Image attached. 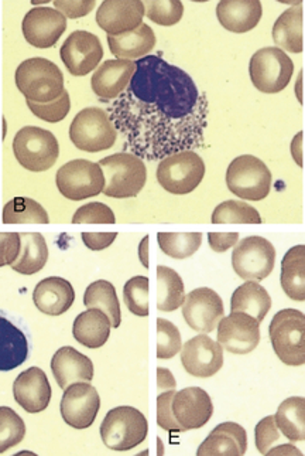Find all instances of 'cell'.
<instances>
[{
	"label": "cell",
	"instance_id": "obj_1",
	"mask_svg": "<svg viewBox=\"0 0 305 456\" xmlns=\"http://www.w3.org/2000/svg\"><path fill=\"white\" fill-rule=\"evenodd\" d=\"M134 62L131 84L108 108L124 151L162 160L203 146L210 108L189 74L158 56Z\"/></svg>",
	"mask_w": 305,
	"mask_h": 456
},
{
	"label": "cell",
	"instance_id": "obj_2",
	"mask_svg": "<svg viewBox=\"0 0 305 456\" xmlns=\"http://www.w3.org/2000/svg\"><path fill=\"white\" fill-rule=\"evenodd\" d=\"M14 81L26 100L40 104L57 100L66 91L61 69L43 57L24 60L16 69Z\"/></svg>",
	"mask_w": 305,
	"mask_h": 456
},
{
	"label": "cell",
	"instance_id": "obj_3",
	"mask_svg": "<svg viewBox=\"0 0 305 456\" xmlns=\"http://www.w3.org/2000/svg\"><path fill=\"white\" fill-rule=\"evenodd\" d=\"M100 167L105 175L103 194L108 198H136L148 180L143 159L131 152L107 156L100 160Z\"/></svg>",
	"mask_w": 305,
	"mask_h": 456
},
{
	"label": "cell",
	"instance_id": "obj_4",
	"mask_svg": "<svg viewBox=\"0 0 305 456\" xmlns=\"http://www.w3.org/2000/svg\"><path fill=\"white\" fill-rule=\"evenodd\" d=\"M148 419L138 408H114L108 412L100 424V438L103 444L112 451H131L144 443L148 438Z\"/></svg>",
	"mask_w": 305,
	"mask_h": 456
},
{
	"label": "cell",
	"instance_id": "obj_5",
	"mask_svg": "<svg viewBox=\"0 0 305 456\" xmlns=\"http://www.w3.org/2000/svg\"><path fill=\"white\" fill-rule=\"evenodd\" d=\"M271 346L287 366L305 364V314L297 309H283L269 326Z\"/></svg>",
	"mask_w": 305,
	"mask_h": 456
},
{
	"label": "cell",
	"instance_id": "obj_6",
	"mask_svg": "<svg viewBox=\"0 0 305 456\" xmlns=\"http://www.w3.org/2000/svg\"><path fill=\"white\" fill-rule=\"evenodd\" d=\"M14 158L28 172H45L59 160L60 145L52 132L24 126L13 139Z\"/></svg>",
	"mask_w": 305,
	"mask_h": 456
},
{
	"label": "cell",
	"instance_id": "obj_7",
	"mask_svg": "<svg viewBox=\"0 0 305 456\" xmlns=\"http://www.w3.org/2000/svg\"><path fill=\"white\" fill-rule=\"evenodd\" d=\"M117 131L108 112L90 107L79 111L69 125V139L84 152L108 151L116 142Z\"/></svg>",
	"mask_w": 305,
	"mask_h": 456
},
{
	"label": "cell",
	"instance_id": "obj_8",
	"mask_svg": "<svg viewBox=\"0 0 305 456\" xmlns=\"http://www.w3.org/2000/svg\"><path fill=\"white\" fill-rule=\"evenodd\" d=\"M156 176L165 191L184 196L196 191L203 182L205 162L194 151L174 153L162 159Z\"/></svg>",
	"mask_w": 305,
	"mask_h": 456
},
{
	"label": "cell",
	"instance_id": "obj_9",
	"mask_svg": "<svg viewBox=\"0 0 305 456\" xmlns=\"http://www.w3.org/2000/svg\"><path fill=\"white\" fill-rule=\"evenodd\" d=\"M227 184L237 198L261 201L270 193L271 172L256 156H237L228 167Z\"/></svg>",
	"mask_w": 305,
	"mask_h": 456
},
{
	"label": "cell",
	"instance_id": "obj_10",
	"mask_svg": "<svg viewBox=\"0 0 305 456\" xmlns=\"http://www.w3.org/2000/svg\"><path fill=\"white\" fill-rule=\"evenodd\" d=\"M294 62L278 47H264L252 56L249 76L252 83L264 94L282 93L292 81Z\"/></svg>",
	"mask_w": 305,
	"mask_h": 456
},
{
	"label": "cell",
	"instance_id": "obj_11",
	"mask_svg": "<svg viewBox=\"0 0 305 456\" xmlns=\"http://www.w3.org/2000/svg\"><path fill=\"white\" fill-rule=\"evenodd\" d=\"M57 189L68 200L95 198L105 189V175L100 163L76 159L60 167L55 176Z\"/></svg>",
	"mask_w": 305,
	"mask_h": 456
},
{
	"label": "cell",
	"instance_id": "obj_12",
	"mask_svg": "<svg viewBox=\"0 0 305 456\" xmlns=\"http://www.w3.org/2000/svg\"><path fill=\"white\" fill-rule=\"evenodd\" d=\"M275 247L258 235L240 240L232 253V265L242 280L263 281L275 270Z\"/></svg>",
	"mask_w": 305,
	"mask_h": 456
},
{
	"label": "cell",
	"instance_id": "obj_13",
	"mask_svg": "<svg viewBox=\"0 0 305 456\" xmlns=\"http://www.w3.org/2000/svg\"><path fill=\"white\" fill-rule=\"evenodd\" d=\"M100 398L88 381L69 384L61 398L62 419L76 429L90 428L100 412Z\"/></svg>",
	"mask_w": 305,
	"mask_h": 456
},
{
	"label": "cell",
	"instance_id": "obj_14",
	"mask_svg": "<svg viewBox=\"0 0 305 456\" xmlns=\"http://www.w3.org/2000/svg\"><path fill=\"white\" fill-rule=\"evenodd\" d=\"M60 56L69 74L84 77L100 66L103 47L98 36L90 31L76 30L67 37Z\"/></svg>",
	"mask_w": 305,
	"mask_h": 456
},
{
	"label": "cell",
	"instance_id": "obj_15",
	"mask_svg": "<svg viewBox=\"0 0 305 456\" xmlns=\"http://www.w3.org/2000/svg\"><path fill=\"white\" fill-rule=\"evenodd\" d=\"M218 342L234 354H249L261 342V322L244 312H230L218 323Z\"/></svg>",
	"mask_w": 305,
	"mask_h": 456
},
{
	"label": "cell",
	"instance_id": "obj_16",
	"mask_svg": "<svg viewBox=\"0 0 305 456\" xmlns=\"http://www.w3.org/2000/svg\"><path fill=\"white\" fill-rule=\"evenodd\" d=\"M23 36L37 49H50L67 30V18L54 7H35L23 19Z\"/></svg>",
	"mask_w": 305,
	"mask_h": 456
},
{
	"label": "cell",
	"instance_id": "obj_17",
	"mask_svg": "<svg viewBox=\"0 0 305 456\" xmlns=\"http://www.w3.org/2000/svg\"><path fill=\"white\" fill-rule=\"evenodd\" d=\"M225 308L220 295L210 288H198L189 292L182 304V316L187 325L199 333H211L223 318Z\"/></svg>",
	"mask_w": 305,
	"mask_h": 456
},
{
	"label": "cell",
	"instance_id": "obj_18",
	"mask_svg": "<svg viewBox=\"0 0 305 456\" xmlns=\"http://www.w3.org/2000/svg\"><path fill=\"white\" fill-rule=\"evenodd\" d=\"M28 329L19 319L0 311V371H12L30 356Z\"/></svg>",
	"mask_w": 305,
	"mask_h": 456
},
{
	"label": "cell",
	"instance_id": "obj_19",
	"mask_svg": "<svg viewBox=\"0 0 305 456\" xmlns=\"http://www.w3.org/2000/svg\"><path fill=\"white\" fill-rule=\"evenodd\" d=\"M181 363L189 376L199 379L215 376L223 366V347L205 333L196 336L182 346Z\"/></svg>",
	"mask_w": 305,
	"mask_h": 456
},
{
	"label": "cell",
	"instance_id": "obj_20",
	"mask_svg": "<svg viewBox=\"0 0 305 456\" xmlns=\"http://www.w3.org/2000/svg\"><path fill=\"white\" fill-rule=\"evenodd\" d=\"M173 414L184 431L203 428L213 414L210 395L199 387H189L175 393L172 403Z\"/></svg>",
	"mask_w": 305,
	"mask_h": 456
},
{
	"label": "cell",
	"instance_id": "obj_21",
	"mask_svg": "<svg viewBox=\"0 0 305 456\" xmlns=\"http://www.w3.org/2000/svg\"><path fill=\"white\" fill-rule=\"evenodd\" d=\"M14 400L28 414L44 411L52 401V386L40 367H30L13 383Z\"/></svg>",
	"mask_w": 305,
	"mask_h": 456
},
{
	"label": "cell",
	"instance_id": "obj_22",
	"mask_svg": "<svg viewBox=\"0 0 305 456\" xmlns=\"http://www.w3.org/2000/svg\"><path fill=\"white\" fill-rule=\"evenodd\" d=\"M144 16L146 11L143 2L107 0L96 12V23L109 36L124 35L138 28L143 23Z\"/></svg>",
	"mask_w": 305,
	"mask_h": 456
},
{
	"label": "cell",
	"instance_id": "obj_23",
	"mask_svg": "<svg viewBox=\"0 0 305 456\" xmlns=\"http://www.w3.org/2000/svg\"><path fill=\"white\" fill-rule=\"evenodd\" d=\"M134 71L136 62L131 60H108L91 78L92 91L102 100H116L126 91Z\"/></svg>",
	"mask_w": 305,
	"mask_h": 456
},
{
	"label": "cell",
	"instance_id": "obj_24",
	"mask_svg": "<svg viewBox=\"0 0 305 456\" xmlns=\"http://www.w3.org/2000/svg\"><path fill=\"white\" fill-rule=\"evenodd\" d=\"M76 301V290L61 277H48L36 285L33 302L36 308L48 316L66 314Z\"/></svg>",
	"mask_w": 305,
	"mask_h": 456
},
{
	"label": "cell",
	"instance_id": "obj_25",
	"mask_svg": "<svg viewBox=\"0 0 305 456\" xmlns=\"http://www.w3.org/2000/svg\"><path fill=\"white\" fill-rule=\"evenodd\" d=\"M52 371L60 388L66 390L69 384L78 381H92L93 364L90 357L66 346L54 353L52 359Z\"/></svg>",
	"mask_w": 305,
	"mask_h": 456
},
{
	"label": "cell",
	"instance_id": "obj_26",
	"mask_svg": "<svg viewBox=\"0 0 305 456\" xmlns=\"http://www.w3.org/2000/svg\"><path fill=\"white\" fill-rule=\"evenodd\" d=\"M263 6L259 0H223L216 6V18L232 33H247L259 25Z\"/></svg>",
	"mask_w": 305,
	"mask_h": 456
},
{
	"label": "cell",
	"instance_id": "obj_27",
	"mask_svg": "<svg viewBox=\"0 0 305 456\" xmlns=\"http://www.w3.org/2000/svg\"><path fill=\"white\" fill-rule=\"evenodd\" d=\"M247 450V434L237 422H223L211 431L197 455H245Z\"/></svg>",
	"mask_w": 305,
	"mask_h": 456
},
{
	"label": "cell",
	"instance_id": "obj_28",
	"mask_svg": "<svg viewBox=\"0 0 305 456\" xmlns=\"http://www.w3.org/2000/svg\"><path fill=\"white\" fill-rule=\"evenodd\" d=\"M109 318L98 308H90L76 316L72 325V335L79 345L88 349H100L108 342L110 336Z\"/></svg>",
	"mask_w": 305,
	"mask_h": 456
},
{
	"label": "cell",
	"instance_id": "obj_29",
	"mask_svg": "<svg viewBox=\"0 0 305 456\" xmlns=\"http://www.w3.org/2000/svg\"><path fill=\"white\" fill-rule=\"evenodd\" d=\"M110 53L119 60L143 59L155 49L156 35L153 28L141 23L138 28L124 35L108 36Z\"/></svg>",
	"mask_w": 305,
	"mask_h": 456
},
{
	"label": "cell",
	"instance_id": "obj_30",
	"mask_svg": "<svg viewBox=\"0 0 305 456\" xmlns=\"http://www.w3.org/2000/svg\"><path fill=\"white\" fill-rule=\"evenodd\" d=\"M280 284L290 299L305 301V246L293 247L283 256Z\"/></svg>",
	"mask_w": 305,
	"mask_h": 456
},
{
	"label": "cell",
	"instance_id": "obj_31",
	"mask_svg": "<svg viewBox=\"0 0 305 456\" xmlns=\"http://www.w3.org/2000/svg\"><path fill=\"white\" fill-rule=\"evenodd\" d=\"M271 308V297L256 281L240 285L230 299V312H244L259 322H263Z\"/></svg>",
	"mask_w": 305,
	"mask_h": 456
},
{
	"label": "cell",
	"instance_id": "obj_32",
	"mask_svg": "<svg viewBox=\"0 0 305 456\" xmlns=\"http://www.w3.org/2000/svg\"><path fill=\"white\" fill-rule=\"evenodd\" d=\"M273 40L283 52H302V4L290 7L276 20L271 31Z\"/></svg>",
	"mask_w": 305,
	"mask_h": 456
},
{
	"label": "cell",
	"instance_id": "obj_33",
	"mask_svg": "<svg viewBox=\"0 0 305 456\" xmlns=\"http://www.w3.org/2000/svg\"><path fill=\"white\" fill-rule=\"evenodd\" d=\"M20 256L12 266V270L21 275H35L40 273L47 264L48 247L40 232H23L20 234Z\"/></svg>",
	"mask_w": 305,
	"mask_h": 456
},
{
	"label": "cell",
	"instance_id": "obj_34",
	"mask_svg": "<svg viewBox=\"0 0 305 456\" xmlns=\"http://www.w3.org/2000/svg\"><path fill=\"white\" fill-rule=\"evenodd\" d=\"M275 419L278 429L288 441H305L304 397H290L283 401L276 412Z\"/></svg>",
	"mask_w": 305,
	"mask_h": 456
},
{
	"label": "cell",
	"instance_id": "obj_35",
	"mask_svg": "<svg viewBox=\"0 0 305 456\" xmlns=\"http://www.w3.org/2000/svg\"><path fill=\"white\" fill-rule=\"evenodd\" d=\"M186 288L181 277L168 266H157V309L174 312L186 301Z\"/></svg>",
	"mask_w": 305,
	"mask_h": 456
},
{
	"label": "cell",
	"instance_id": "obj_36",
	"mask_svg": "<svg viewBox=\"0 0 305 456\" xmlns=\"http://www.w3.org/2000/svg\"><path fill=\"white\" fill-rule=\"evenodd\" d=\"M84 305L86 308H98L105 312L112 323V328H119L122 322L119 299H117L116 289L109 281H95L86 288Z\"/></svg>",
	"mask_w": 305,
	"mask_h": 456
},
{
	"label": "cell",
	"instance_id": "obj_37",
	"mask_svg": "<svg viewBox=\"0 0 305 456\" xmlns=\"http://www.w3.org/2000/svg\"><path fill=\"white\" fill-rule=\"evenodd\" d=\"M4 224H48L50 217L42 204L28 198H14L4 208Z\"/></svg>",
	"mask_w": 305,
	"mask_h": 456
},
{
	"label": "cell",
	"instance_id": "obj_38",
	"mask_svg": "<svg viewBox=\"0 0 305 456\" xmlns=\"http://www.w3.org/2000/svg\"><path fill=\"white\" fill-rule=\"evenodd\" d=\"M158 246L165 256L186 259L194 256L203 244L201 232H158Z\"/></svg>",
	"mask_w": 305,
	"mask_h": 456
},
{
	"label": "cell",
	"instance_id": "obj_39",
	"mask_svg": "<svg viewBox=\"0 0 305 456\" xmlns=\"http://www.w3.org/2000/svg\"><path fill=\"white\" fill-rule=\"evenodd\" d=\"M211 222L213 224H261L256 208L244 201L228 200L216 206Z\"/></svg>",
	"mask_w": 305,
	"mask_h": 456
},
{
	"label": "cell",
	"instance_id": "obj_40",
	"mask_svg": "<svg viewBox=\"0 0 305 456\" xmlns=\"http://www.w3.org/2000/svg\"><path fill=\"white\" fill-rule=\"evenodd\" d=\"M26 436V424L11 407H0V453L19 445Z\"/></svg>",
	"mask_w": 305,
	"mask_h": 456
},
{
	"label": "cell",
	"instance_id": "obj_41",
	"mask_svg": "<svg viewBox=\"0 0 305 456\" xmlns=\"http://www.w3.org/2000/svg\"><path fill=\"white\" fill-rule=\"evenodd\" d=\"M148 292H150V281L148 277L140 275L127 281L124 288V299L127 309L140 318L148 316L150 314Z\"/></svg>",
	"mask_w": 305,
	"mask_h": 456
},
{
	"label": "cell",
	"instance_id": "obj_42",
	"mask_svg": "<svg viewBox=\"0 0 305 456\" xmlns=\"http://www.w3.org/2000/svg\"><path fill=\"white\" fill-rule=\"evenodd\" d=\"M182 349L181 335L174 323L157 319V359H173Z\"/></svg>",
	"mask_w": 305,
	"mask_h": 456
},
{
	"label": "cell",
	"instance_id": "obj_43",
	"mask_svg": "<svg viewBox=\"0 0 305 456\" xmlns=\"http://www.w3.org/2000/svg\"><path fill=\"white\" fill-rule=\"evenodd\" d=\"M146 16L158 26H174L184 14V4L179 0L172 2H143Z\"/></svg>",
	"mask_w": 305,
	"mask_h": 456
},
{
	"label": "cell",
	"instance_id": "obj_44",
	"mask_svg": "<svg viewBox=\"0 0 305 456\" xmlns=\"http://www.w3.org/2000/svg\"><path fill=\"white\" fill-rule=\"evenodd\" d=\"M28 110H30L38 119L42 121L50 122V124H57L61 122L62 119H66L67 115L71 111V100H69L68 91H64L61 94V97L57 98L52 102H33V101H28Z\"/></svg>",
	"mask_w": 305,
	"mask_h": 456
},
{
	"label": "cell",
	"instance_id": "obj_45",
	"mask_svg": "<svg viewBox=\"0 0 305 456\" xmlns=\"http://www.w3.org/2000/svg\"><path fill=\"white\" fill-rule=\"evenodd\" d=\"M74 224H115L116 217L109 206L100 201L81 206L72 217Z\"/></svg>",
	"mask_w": 305,
	"mask_h": 456
},
{
	"label": "cell",
	"instance_id": "obj_46",
	"mask_svg": "<svg viewBox=\"0 0 305 456\" xmlns=\"http://www.w3.org/2000/svg\"><path fill=\"white\" fill-rule=\"evenodd\" d=\"M175 390H168L157 397V424L160 428L170 432H186L181 428L174 414H173L172 403Z\"/></svg>",
	"mask_w": 305,
	"mask_h": 456
},
{
	"label": "cell",
	"instance_id": "obj_47",
	"mask_svg": "<svg viewBox=\"0 0 305 456\" xmlns=\"http://www.w3.org/2000/svg\"><path fill=\"white\" fill-rule=\"evenodd\" d=\"M254 436H256V448L261 455H266L270 446L280 438V429L273 415H269L266 419H261L254 429Z\"/></svg>",
	"mask_w": 305,
	"mask_h": 456
},
{
	"label": "cell",
	"instance_id": "obj_48",
	"mask_svg": "<svg viewBox=\"0 0 305 456\" xmlns=\"http://www.w3.org/2000/svg\"><path fill=\"white\" fill-rule=\"evenodd\" d=\"M21 240L18 232H0V268L13 265L20 256Z\"/></svg>",
	"mask_w": 305,
	"mask_h": 456
},
{
	"label": "cell",
	"instance_id": "obj_49",
	"mask_svg": "<svg viewBox=\"0 0 305 456\" xmlns=\"http://www.w3.org/2000/svg\"><path fill=\"white\" fill-rule=\"evenodd\" d=\"M95 7L93 0H86V2H54V9L61 12L66 18L79 19L84 18L86 14H90Z\"/></svg>",
	"mask_w": 305,
	"mask_h": 456
},
{
	"label": "cell",
	"instance_id": "obj_50",
	"mask_svg": "<svg viewBox=\"0 0 305 456\" xmlns=\"http://www.w3.org/2000/svg\"><path fill=\"white\" fill-rule=\"evenodd\" d=\"M117 232H84L83 241L91 251H103L114 244Z\"/></svg>",
	"mask_w": 305,
	"mask_h": 456
},
{
	"label": "cell",
	"instance_id": "obj_51",
	"mask_svg": "<svg viewBox=\"0 0 305 456\" xmlns=\"http://www.w3.org/2000/svg\"><path fill=\"white\" fill-rule=\"evenodd\" d=\"M237 241H239L237 232H210L208 234L210 247L216 253H225L228 249L237 246Z\"/></svg>",
	"mask_w": 305,
	"mask_h": 456
},
{
	"label": "cell",
	"instance_id": "obj_52",
	"mask_svg": "<svg viewBox=\"0 0 305 456\" xmlns=\"http://www.w3.org/2000/svg\"><path fill=\"white\" fill-rule=\"evenodd\" d=\"M157 387L158 393H160V391L175 390L177 383H175V379L173 377L172 371L167 370V369H163V367H158Z\"/></svg>",
	"mask_w": 305,
	"mask_h": 456
},
{
	"label": "cell",
	"instance_id": "obj_53",
	"mask_svg": "<svg viewBox=\"0 0 305 456\" xmlns=\"http://www.w3.org/2000/svg\"><path fill=\"white\" fill-rule=\"evenodd\" d=\"M302 131H300L297 135L294 136L292 142V155L293 159L295 163L302 167Z\"/></svg>",
	"mask_w": 305,
	"mask_h": 456
},
{
	"label": "cell",
	"instance_id": "obj_54",
	"mask_svg": "<svg viewBox=\"0 0 305 456\" xmlns=\"http://www.w3.org/2000/svg\"><path fill=\"white\" fill-rule=\"evenodd\" d=\"M266 455H299L301 456V451L297 450L294 445L292 444H287V445H280L277 448H273V450H269Z\"/></svg>",
	"mask_w": 305,
	"mask_h": 456
},
{
	"label": "cell",
	"instance_id": "obj_55",
	"mask_svg": "<svg viewBox=\"0 0 305 456\" xmlns=\"http://www.w3.org/2000/svg\"><path fill=\"white\" fill-rule=\"evenodd\" d=\"M139 258H140L144 268H148V235L141 240L140 246H139Z\"/></svg>",
	"mask_w": 305,
	"mask_h": 456
},
{
	"label": "cell",
	"instance_id": "obj_56",
	"mask_svg": "<svg viewBox=\"0 0 305 456\" xmlns=\"http://www.w3.org/2000/svg\"><path fill=\"white\" fill-rule=\"evenodd\" d=\"M297 95H299L300 102H301V74L299 76V93H297Z\"/></svg>",
	"mask_w": 305,
	"mask_h": 456
},
{
	"label": "cell",
	"instance_id": "obj_57",
	"mask_svg": "<svg viewBox=\"0 0 305 456\" xmlns=\"http://www.w3.org/2000/svg\"><path fill=\"white\" fill-rule=\"evenodd\" d=\"M33 4H48V2H31Z\"/></svg>",
	"mask_w": 305,
	"mask_h": 456
}]
</instances>
